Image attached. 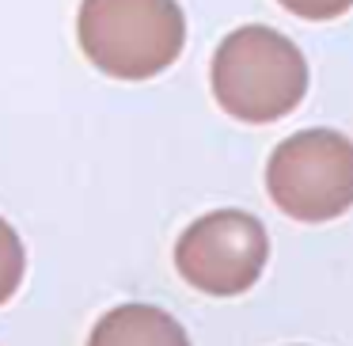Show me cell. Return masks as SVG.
Segmentation results:
<instances>
[{"mask_svg":"<svg viewBox=\"0 0 353 346\" xmlns=\"http://www.w3.org/2000/svg\"><path fill=\"white\" fill-rule=\"evenodd\" d=\"M307 95V61L292 39L262 23L236 27L213 54V99L224 115L266 126Z\"/></svg>","mask_w":353,"mask_h":346,"instance_id":"obj_1","label":"cell"},{"mask_svg":"<svg viewBox=\"0 0 353 346\" xmlns=\"http://www.w3.org/2000/svg\"><path fill=\"white\" fill-rule=\"evenodd\" d=\"M77 39L99 73L152 80L183 54L186 16L179 0H80Z\"/></svg>","mask_w":353,"mask_h":346,"instance_id":"obj_2","label":"cell"},{"mask_svg":"<svg viewBox=\"0 0 353 346\" xmlns=\"http://www.w3.org/2000/svg\"><path fill=\"white\" fill-rule=\"evenodd\" d=\"M266 191L292 221H334L353 206V141L338 130H300L270 153Z\"/></svg>","mask_w":353,"mask_h":346,"instance_id":"obj_3","label":"cell"},{"mask_svg":"<svg viewBox=\"0 0 353 346\" xmlns=\"http://www.w3.org/2000/svg\"><path fill=\"white\" fill-rule=\"evenodd\" d=\"M270 236L247 209H213L183 229L175 244V270L186 285L209 297H239L262 278Z\"/></svg>","mask_w":353,"mask_h":346,"instance_id":"obj_4","label":"cell"},{"mask_svg":"<svg viewBox=\"0 0 353 346\" xmlns=\"http://www.w3.org/2000/svg\"><path fill=\"white\" fill-rule=\"evenodd\" d=\"M88 346H190L183 323L156 305H118L92 327Z\"/></svg>","mask_w":353,"mask_h":346,"instance_id":"obj_5","label":"cell"},{"mask_svg":"<svg viewBox=\"0 0 353 346\" xmlns=\"http://www.w3.org/2000/svg\"><path fill=\"white\" fill-rule=\"evenodd\" d=\"M23 270H27L23 240H19V232L0 217V305H8V300L16 297L19 282H23Z\"/></svg>","mask_w":353,"mask_h":346,"instance_id":"obj_6","label":"cell"},{"mask_svg":"<svg viewBox=\"0 0 353 346\" xmlns=\"http://www.w3.org/2000/svg\"><path fill=\"white\" fill-rule=\"evenodd\" d=\"M285 12L300 19H312V23H323V19H338L353 8V0H277Z\"/></svg>","mask_w":353,"mask_h":346,"instance_id":"obj_7","label":"cell"}]
</instances>
